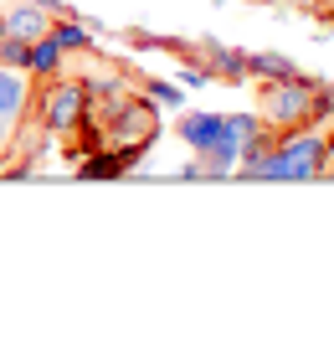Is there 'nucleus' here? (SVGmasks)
<instances>
[{
    "mask_svg": "<svg viewBox=\"0 0 334 360\" xmlns=\"http://www.w3.org/2000/svg\"><path fill=\"white\" fill-rule=\"evenodd\" d=\"M242 160H252L247 165V175H267V180H309V175H319L324 165V139L319 134H304V139H288L278 155H257V144L247 150Z\"/></svg>",
    "mask_w": 334,
    "mask_h": 360,
    "instance_id": "nucleus-1",
    "label": "nucleus"
},
{
    "mask_svg": "<svg viewBox=\"0 0 334 360\" xmlns=\"http://www.w3.org/2000/svg\"><path fill=\"white\" fill-rule=\"evenodd\" d=\"M252 144H257V119H252V113H237V119H226V113H221V139L206 150L211 170H231Z\"/></svg>",
    "mask_w": 334,
    "mask_h": 360,
    "instance_id": "nucleus-2",
    "label": "nucleus"
},
{
    "mask_svg": "<svg viewBox=\"0 0 334 360\" xmlns=\"http://www.w3.org/2000/svg\"><path fill=\"white\" fill-rule=\"evenodd\" d=\"M309 103H314V93H309L304 77H283V83H273V93H267V113H273L278 124L309 119Z\"/></svg>",
    "mask_w": 334,
    "mask_h": 360,
    "instance_id": "nucleus-3",
    "label": "nucleus"
},
{
    "mask_svg": "<svg viewBox=\"0 0 334 360\" xmlns=\"http://www.w3.org/2000/svg\"><path fill=\"white\" fill-rule=\"evenodd\" d=\"M77 119H82V88L77 83L52 88V98H46V129H72Z\"/></svg>",
    "mask_w": 334,
    "mask_h": 360,
    "instance_id": "nucleus-4",
    "label": "nucleus"
},
{
    "mask_svg": "<svg viewBox=\"0 0 334 360\" xmlns=\"http://www.w3.org/2000/svg\"><path fill=\"white\" fill-rule=\"evenodd\" d=\"M180 139H186L195 155H206L211 144L221 139V113H195V119H186L180 124Z\"/></svg>",
    "mask_w": 334,
    "mask_h": 360,
    "instance_id": "nucleus-5",
    "label": "nucleus"
},
{
    "mask_svg": "<svg viewBox=\"0 0 334 360\" xmlns=\"http://www.w3.org/2000/svg\"><path fill=\"white\" fill-rule=\"evenodd\" d=\"M6 37H21V41H37V37H46V15H41V6H15L11 15H6Z\"/></svg>",
    "mask_w": 334,
    "mask_h": 360,
    "instance_id": "nucleus-6",
    "label": "nucleus"
},
{
    "mask_svg": "<svg viewBox=\"0 0 334 360\" xmlns=\"http://www.w3.org/2000/svg\"><path fill=\"white\" fill-rule=\"evenodd\" d=\"M26 68L41 72V77H52V72L62 68V46H57L52 37H37V41L26 46Z\"/></svg>",
    "mask_w": 334,
    "mask_h": 360,
    "instance_id": "nucleus-7",
    "label": "nucleus"
},
{
    "mask_svg": "<svg viewBox=\"0 0 334 360\" xmlns=\"http://www.w3.org/2000/svg\"><path fill=\"white\" fill-rule=\"evenodd\" d=\"M247 68L262 72V77H273V83H283V77H298V68L288 57H278V52H257V57H247Z\"/></svg>",
    "mask_w": 334,
    "mask_h": 360,
    "instance_id": "nucleus-8",
    "label": "nucleus"
},
{
    "mask_svg": "<svg viewBox=\"0 0 334 360\" xmlns=\"http://www.w3.org/2000/svg\"><path fill=\"white\" fill-rule=\"evenodd\" d=\"M21 98H26L21 77H15V72H0V124H6V119H15V108H21Z\"/></svg>",
    "mask_w": 334,
    "mask_h": 360,
    "instance_id": "nucleus-9",
    "label": "nucleus"
},
{
    "mask_svg": "<svg viewBox=\"0 0 334 360\" xmlns=\"http://www.w3.org/2000/svg\"><path fill=\"white\" fill-rule=\"evenodd\" d=\"M119 134H139V139H155V134H160V124H149V113H144V108H129L124 119H119Z\"/></svg>",
    "mask_w": 334,
    "mask_h": 360,
    "instance_id": "nucleus-10",
    "label": "nucleus"
},
{
    "mask_svg": "<svg viewBox=\"0 0 334 360\" xmlns=\"http://www.w3.org/2000/svg\"><path fill=\"white\" fill-rule=\"evenodd\" d=\"M62 52H77V46H88V26H77V21H67V26H57V31H46Z\"/></svg>",
    "mask_w": 334,
    "mask_h": 360,
    "instance_id": "nucleus-11",
    "label": "nucleus"
},
{
    "mask_svg": "<svg viewBox=\"0 0 334 360\" xmlns=\"http://www.w3.org/2000/svg\"><path fill=\"white\" fill-rule=\"evenodd\" d=\"M26 46L31 41H21V37H0V62L6 68H26Z\"/></svg>",
    "mask_w": 334,
    "mask_h": 360,
    "instance_id": "nucleus-12",
    "label": "nucleus"
},
{
    "mask_svg": "<svg viewBox=\"0 0 334 360\" xmlns=\"http://www.w3.org/2000/svg\"><path fill=\"white\" fill-rule=\"evenodd\" d=\"M149 98H155V103H165V108H175V103H180V88H170V83H149Z\"/></svg>",
    "mask_w": 334,
    "mask_h": 360,
    "instance_id": "nucleus-13",
    "label": "nucleus"
},
{
    "mask_svg": "<svg viewBox=\"0 0 334 360\" xmlns=\"http://www.w3.org/2000/svg\"><path fill=\"white\" fill-rule=\"evenodd\" d=\"M31 6H41V11H62V0H31Z\"/></svg>",
    "mask_w": 334,
    "mask_h": 360,
    "instance_id": "nucleus-14",
    "label": "nucleus"
},
{
    "mask_svg": "<svg viewBox=\"0 0 334 360\" xmlns=\"http://www.w3.org/2000/svg\"><path fill=\"white\" fill-rule=\"evenodd\" d=\"M0 37H6V21H0Z\"/></svg>",
    "mask_w": 334,
    "mask_h": 360,
    "instance_id": "nucleus-15",
    "label": "nucleus"
},
{
    "mask_svg": "<svg viewBox=\"0 0 334 360\" xmlns=\"http://www.w3.org/2000/svg\"><path fill=\"white\" fill-rule=\"evenodd\" d=\"M329 98H334V88H329Z\"/></svg>",
    "mask_w": 334,
    "mask_h": 360,
    "instance_id": "nucleus-16",
    "label": "nucleus"
}]
</instances>
